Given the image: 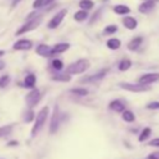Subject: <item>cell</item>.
<instances>
[{
    "label": "cell",
    "instance_id": "31",
    "mask_svg": "<svg viewBox=\"0 0 159 159\" xmlns=\"http://www.w3.org/2000/svg\"><path fill=\"white\" fill-rule=\"evenodd\" d=\"M102 10H103V7H99L98 10H96V12H94V14L91 16V19H89V25H92V24H93V22H94V21H96V20H97L99 16H101Z\"/></svg>",
    "mask_w": 159,
    "mask_h": 159
},
{
    "label": "cell",
    "instance_id": "30",
    "mask_svg": "<svg viewBox=\"0 0 159 159\" xmlns=\"http://www.w3.org/2000/svg\"><path fill=\"white\" fill-rule=\"evenodd\" d=\"M10 83V76L9 75H2L0 77V88H5Z\"/></svg>",
    "mask_w": 159,
    "mask_h": 159
},
{
    "label": "cell",
    "instance_id": "39",
    "mask_svg": "<svg viewBox=\"0 0 159 159\" xmlns=\"http://www.w3.org/2000/svg\"><path fill=\"white\" fill-rule=\"evenodd\" d=\"M53 0H45V6H47V5H50L51 2H52Z\"/></svg>",
    "mask_w": 159,
    "mask_h": 159
},
{
    "label": "cell",
    "instance_id": "36",
    "mask_svg": "<svg viewBox=\"0 0 159 159\" xmlns=\"http://www.w3.org/2000/svg\"><path fill=\"white\" fill-rule=\"evenodd\" d=\"M148 159H159V152L149 154V155H148Z\"/></svg>",
    "mask_w": 159,
    "mask_h": 159
},
{
    "label": "cell",
    "instance_id": "12",
    "mask_svg": "<svg viewBox=\"0 0 159 159\" xmlns=\"http://www.w3.org/2000/svg\"><path fill=\"white\" fill-rule=\"evenodd\" d=\"M108 107H109V109H112V111H114L117 113H123L125 111V104L122 101H119V99L111 101L109 104H108Z\"/></svg>",
    "mask_w": 159,
    "mask_h": 159
},
{
    "label": "cell",
    "instance_id": "1",
    "mask_svg": "<svg viewBox=\"0 0 159 159\" xmlns=\"http://www.w3.org/2000/svg\"><path fill=\"white\" fill-rule=\"evenodd\" d=\"M48 114H50V109L47 106H45L40 109V112L37 113V116L35 118V123L32 125V129H31V138H35L40 133V130L42 129V127L45 125V123L47 120Z\"/></svg>",
    "mask_w": 159,
    "mask_h": 159
},
{
    "label": "cell",
    "instance_id": "8",
    "mask_svg": "<svg viewBox=\"0 0 159 159\" xmlns=\"http://www.w3.org/2000/svg\"><path fill=\"white\" fill-rule=\"evenodd\" d=\"M107 72H108L107 68L101 70V71L97 72V73H93V75H89V76H87V77H83V78L81 80V82H82V83H96V82L101 81L102 78H104V76L107 75Z\"/></svg>",
    "mask_w": 159,
    "mask_h": 159
},
{
    "label": "cell",
    "instance_id": "27",
    "mask_svg": "<svg viewBox=\"0 0 159 159\" xmlns=\"http://www.w3.org/2000/svg\"><path fill=\"white\" fill-rule=\"evenodd\" d=\"M150 134H152V129H150L149 127H145V128L140 132V134H139V137H138V140H139V142H144L145 139L149 138Z\"/></svg>",
    "mask_w": 159,
    "mask_h": 159
},
{
    "label": "cell",
    "instance_id": "3",
    "mask_svg": "<svg viewBox=\"0 0 159 159\" xmlns=\"http://www.w3.org/2000/svg\"><path fill=\"white\" fill-rule=\"evenodd\" d=\"M42 22V16L41 15H37L36 17L34 19H30V20H26V22L24 25H21V27H19L15 32L16 36H20L22 34H26V32H30L32 30H35L40 24Z\"/></svg>",
    "mask_w": 159,
    "mask_h": 159
},
{
    "label": "cell",
    "instance_id": "21",
    "mask_svg": "<svg viewBox=\"0 0 159 159\" xmlns=\"http://www.w3.org/2000/svg\"><path fill=\"white\" fill-rule=\"evenodd\" d=\"M87 17H88V12H87V10H83V9H81V10L76 11V12H75V15H73V19H75L76 21H78V22L84 21Z\"/></svg>",
    "mask_w": 159,
    "mask_h": 159
},
{
    "label": "cell",
    "instance_id": "32",
    "mask_svg": "<svg viewBox=\"0 0 159 159\" xmlns=\"http://www.w3.org/2000/svg\"><path fill=\"white\" fill-rule=\"evenodd\" d=\"M35 119V116H34V111L32 109H30V111H27L26 112V114H25V118H24V120L26 122V123H30L31 120H34Z\"/></svg>",
    "mask_w": 159,
    "mask_h": 159
},
{
    "label": "cell",
    "instance_id": "10",
    "mask_svg": "<svg viewBox=\"0 0 159 159\" xmlns=\"http://www.w3.org/2000/svg\"><path fill=\"white\" fill-rule=\"evenodd\" d=\"M12 48L16 51H29L32 48V41L27 39H20L12 45Z\"/></svg>",
    "mask_w": 159,
    "mask_h": 159
},
{
    "label": "cell",
    "instance_id": "17",
    "mask_svg": "<svg viewBox=\"0 0 159 159\" xmlns=\"http://www.w3.org/2000/svg\"><path fill=\"white\" fill-rule=\"evenodd\" d=\"M113 11L117 15H127V14L130 12V9L127 5H124V4H118V5H114Z\"/></svg>",
    "mask_w": 159,
    "mask_h": 159
},
{
    "label": "cell",
    "instance_id": "25",
    "mask_svg": "<svg viewBox=\"0 0 159 159\" xmlns=\"http://www.w3.org/2000/svg\"><path fill=\"white\" fill-rule=\"evenodd\" d=\"M132 67V61L129 60V58H123L120 62H119V65H118V70L119 71H127V70H129Z\"/></svg>",
    "mask_w": 159,
    "mask_h": 159
},
{
    "label": "cell",
    "instance_id": "34",
    "mask_svg": "<svg viewBox=\"0 0 159 159\" xmlns=\"http://www.w3.org/2000/svg\"><path fill=\"white\" fill-rule=\"evenodd\" d=\"M147 108H148V109H159V101L149 102V103L147 104Z\"/></svg>",
    "mask_w": 159,
    "mask_h": 159
},
{
    "label": "cell",
    "instance_id": "24",
    "mask_svg": "<svg viewBox=\"0 0 159 159\" xmlns=\"http://www.w3.org/2000/svg\"><path fill=\"white\" fill-rule=\"evenodd\" d=\"M122 119H123L124 122L132 123V122H134V119H135V116H134V113H133L132 111H128V109H125V111L122 113Z\"/></svg>",
    "mask_w": 159,
    "mask_h": 159
},
{
    "label": "cell",
    "instance_id": "19",
    "mask_svg": "<svg viewBox=\"0 0 159 159\" xmlns=\"http://www.w3.org/2000/svg\"><path fill=\"white\" fill-rule=\"evenodd\" d=\"M106 45H107V47H108L109 50H118V48L120 47V45H122V42H120V40H119V39H116V37H112V39H109V40H107V42H106Z\"/></svg>",
    "mask_w": 159,
    "mask_h": 159
},
{
    "label": "cell",
    "instance_id": "9",
    "mask_svg": "<svg viewBox=\"0 0 159 159\" xmlns=\"http://www.w3.org/2000/svg\"><path fill=\"white\" fill-rule=\"evenodd\" d=\"M159 81V73L158 72H150V73H144L138 78V83L140 84H150Z\"/></svg>",
    "mask_w": 159,
    "mask_h": 159
},
{
    "label": "cell",
    "instance_id": "22",
    "mask_svg": "<svg viewBox=\"0 0 159 159\" xmlns=\"http://www.w3.org/2000/svg\"><path fill=\"white\" fill-rule=\"evenodd\" d=\"M14 127H15V124H6V125L0 127V138L7 137L9 134H11V132H12Z\"/></svg>",
    "mask_w": 159,
    "mask_h": 159
},
{
    "label": "cell",
    "instance_id": "23",
    "mask_svg": "<svg viewBox=\"0 0 159 159\" xmlns=\"http://www.w3.org/2000/svg\"><path fill=\"white\" fill-rule=\"evenodd\" d=\"M53 81H60V82H70L71 81V76L70 73H58V75H53L52 76Z\"/></svg>",
    "mask_w": 159,
    "mask_h": 159
},
{
    "label": "cell",
    "instance_id": "6",
    "mask_svg": "<svg viewBox=\"0 0 159 159\" xmlns=\"http://www.w3.org/2000/svg\"><path fill=\"white\" fill-rule=\"evenodd\" d=\"M60 128V109L58 106L55 104L53 109H52V114H51V119H50V133L55 134Z\"/></svg>",
    "mask_w": 159,
    "mask_h": 159
},
{
    "label": "cell",
    "instance_id": "41",
    "mask_svg": "<svg viewBox=\"0 0 159 159\" xmlns=\"http://www.w3.org/2000/svg\"><path fill=\"white\" fill-rule=\"evenodd\" d=\"M4 55H5V51H4V50H0V57L4 56Z\"/></svg>",
    "mask_w": 159,
    "mask_h": 159
},
{
    "label": "cell",
    "instance_id": "40",
    "mask_svg": "<svg viewBox=\"0 0 159 159\" xmlns=\"http://www.w3.org/2000/svg\"><path fill=\"white\" fill-rule=\"evenodd\" d=\"M5 67V62L4 61H0V70H2Z\"/></svg>",
    "mask_w": 159,
    "mask_h": 159
},
{
    "label": "cell",
    "instance_id": "29",
    "mask_svg": "<svg viewBox=\"0 0 159 159\" xmlns=\"http://www.w3.org/2000/svg\"><path fill=\"white\" fill-rule=\"evenodd\" d=\"M117 30H118V27L116 25H108V26L104 27L103 35H113L114 32H117Z\"/></svg>",
    "mask_w": 159,
    "mask_h": 159
},
{
    "label": "cell",
    "instance_id": "11",
    "mask_svg": "<svg viewBox=\"0 0 159 159\" xmlns=\"http://www.w3.org/2000/svg\"><path fill=\"white\" fill-rule=\"evenodd\" d=\"M35 51H36V53H37L39 56H42V57H50V56L53 55L52 47H50V46L46 45V43H40V45H37V47H36Z\"/></svg>",
    "mask_w": 159,
    "mask_h": 159
},
{
    "label": "cell",
    "instance_id": "4",
    "mask_svg": "<svg viewBox=\"0 0 159 159\" xmlns=\"http://www.w3.org/2000/svg\"><path fill=\"white\" fill-rule=\"evenodd\" d=\"M42 91L37 89V88H32L26 96H25V103L29 108H34L37 106V103L42 99Z\"/></svg>",
    "mask_w": 159,
    "mask_h": 159
},
{
    "label": "cell",
    "instance_id": "26",
    "mask_svg": "<svg viewBox=\"0 0 159 159\" xmlns=\"http://www.w3.org/2000/svg\"><path fill=\"white\" fill-rule=\"evenodd\" d=\"M78 5H80V7L81 9H83V10H91V9H93V6H94V2L92 1V0H81L80 2H78Z\"/></svg>",
    "mask_w": 159,
    "mask_h": 159
},
{
    "label": "cell",
    "instance_id": "18",
    "mask_svg": "<svg viewBox=\"0 0 159 159\" xmlns=\"http://www.w3.org/2000/svg\"><path fill=\"white\" fill-rule=\"evenodd\" d=\"M70 48V43L67 42H61V43H56L52 50H53V55H57V53H62L65 51H67Z\"/></svg>",
    "mask_w": 159,
    "mask_h": 159
},
{
    "label": "cell",
    "instance_id": "2",
    "mask_svg": "<svg viewBox=\"0 0 159 159\" xmlns=\"http://www.w3.org/2000/svg\"><path fill=\"white\" fill-rule=\"evenodd\" d=\"M91 66V62L87 58H80L75 62H72L71 65L67 66L66 72L70 75H81L83 72H86Z\"/></svg>",
    "mask_w": 159,
    "mask_h": 159
},
{
    "label": "cell",
    "instance_id": "42",
    "mask_svg": "<svg viewBox=\"0 0 159 159\" xmlns=\"http://www.w3.org/2000/svg\"><path fill=\"white\" fill-rule=\"evenodd\" d=\"M143 1H144V0H143Z\"/></svg>",
    "mask_w": 159,
    "mask_h": 159
},
{
    "label": "cell",
    "instance_id": "35",
    "mask_svg": "<svg viewBox=\"0 0 159 159\" xmlns=\"http://www.w3.org/2000/svg\"><path fill=\"white\" fill-rule=\"evenodd\" d=\"M149 145L150 147H158L159 148V138H154L149 142Z\"/></svg>",
    "mask_w": 159,
    "mask_h": 159
},
{
    "label": "cell",
    "instance_id": "28",
    "mask_svg": "<svg viewBox=\"0 0 159 159\" xmlns=\"http://www.w3.org/2000/svg\"><path fill=\"white\" fill-rule=\"evenodd\" d=\"M51 66H52V68L56 70V71H62V70H63V62H62L60 58H55V60H52Z\"/></svg>",
    "mask_w": 159,
    "mask_h": 159
},
{
    "label": "cell",
    "instance_id": "16",
    "mask_svg": "<svg viewBox=\"0 0 159 159\" xmlns=\"http://www.w3.org/2000/svg\"><path fill=\"white\" fill-rule=\"evenodd\" d=\"M36 84V76L34 73H29L24 78V87L26 88H35Z\"/></svg>",
    "mask_w": 159,
    "mask_h": 159
},
{
    "label": "cell",
    "instance_id": "5",
    "mask_svg": "<svg viewBox=\"0 0 159 159\" xmlns=\"http://www.w3.org/2000/svg\"><path fill=\"white\" fill-rule=\"evenodd\" d=\"M119 87L124 91H129V92H135V93H139V92H145V91H149L150 87L147 86V84H140V83H129V82H120L119 83Z\"/></svg>",
    "mask_w": 159,
    "mask_h": 159
},
{
    "label": "cell",
    "instance_id": "14",
    "mask_svg": "<svg viewBox=\"0 0 159 159\" xmlns=\"http://www.w3.org/2000/svg\"><path fill=\"white\" fill-rule=\"evenodd\" d=\"M122 22H123V26L125 29H128V30H134L138 26V21L133 16H124Z\"/></svg>",
    "mask_w": 159,
    "mask_h": 159
},
{
    "label": "cell",
    "instance_id": "7",
    "mask_svg": "<svg viewBox=\"0 0 159 159\" xmlns=\"http://www.w3.org/2000/svg\"><path fill=\"white\" fill-rule=\"evenodd\" d=\"M66 14H67V9H62V10H60V11H58L56 15H53L52 19L48 21L47 27H48V29H52V30H53V29H57V27L61 25V22L63 21Z\"/></svg>",
    "mask_w": 159,
    "mask_h": 159
},
{
    "label": "cell",
    "instance_id": "15",
    "mask_svg": "<svg viewBox=\"0 0 159 159\" xmlns=\"http://www.w3.org/2000/svg\"><path fill=\"white\" fill-rule=\"evenodd\" d=\"M142 42H143V37H142V36L133 37V39L128 42L127 48H128L129 51H135V50H138V48H139V46L142 45Z\"/></svg>",
    "mask_w": 159,
    "mask_h": 159
},
{
    "label": "cell",
    "instance_id": "33",
    "mask_svg": "<svg viewBox=\"0 0 159 159\" xmlns=\"http://www.w3.org/2000/svg\"><path fill=\"white\" fill-rule=\"evenodd\" d=\"M43 6H45V0H35L32 2L34 9H40V7H43Z\"/></svg>",
    "mask_w": 159,
    "mask_h": 159
},
{
    "label": "cell",
    "instance_id": "13",
    "mask_svg": "<svg viewBox=\"0 0 159 159\" xmlns=\"http://www.w3.org/2000/svg\"><path fill=\"white\" fill-rule=\"evenodd\" d=\"M154 6H155V1H154V0H144V1L138 6V11L142 12V14H147V12H149Z\"/></svg>",
    "mask_w": 159,
    "mask_h": 159
},
{
    "label": "cell",
    "instance_id": "38",
    "mask_svg": "<svg viewBox=\"0 0 159 159\" xmlns=\"http://www.w3.org/2000/svg\"><path fill=\"white\" fill-rule=\"evenodd\" d=\"M16 144H17V142H15V140H12V142H9V143H7V145H9V147H10V145H11V147H14V145H16Z\"/></svg>",
    "mask_w": 159,
    "mask_h": 159
},
{
    "label": "cell",
    "instance_id": "37",
    "mask_svg": "<svg viewBox=\"0 0 159 159\" xmlns=\"http://www.w3.org/2000/svg\"><path fill=\"white\" fill-rule=\"evenodd\" d=\"M20 1H21V0H11V7H12V9L16 7V6L20 4Z\"/></svg>",
    "mask_w": 159,
    "mask_h": 159
},
{
    "label": "cell",
    "instance_id": "20",
    "mask_svg": "<svg viewBox=\"0 0 159 159\" xmlns=\"http://www.w3.org/2000/svg\"><path fill=\"white\" fill-rule=\"evenodd\" d=\"M70 93L75 94V96H78V97H86L88 94V89L83 88V87H75V88L70 89Z\"/></svg>",
    "mask_w": 159,
    "mask_h": 159
}]
</instances>
